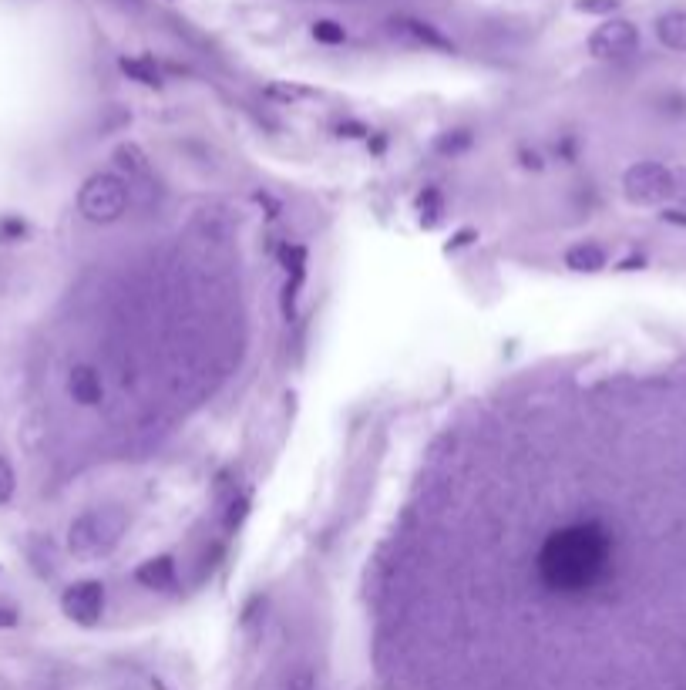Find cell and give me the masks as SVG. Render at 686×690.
<instances>
[{"mask_svg": "<svg viewBox=\"0 0 686 690\" xmlns=\"http://www.w3.org/2000/svg\"><path fill=\"white\" fill-rule=\"evenodd\" d=\"M125 512L122 509H91L81 512L78 519L68 526V552L74 559H101L118 546V539L125 536Z\"/></svg>", "mask_w": 686, "mask_h": 690, "instance_id": "obj_1", "label": "cell"}, {"mask_svg": "<svg viewBox=\"0 0 686 690\" xmlns=\"http://www.w3.org/2000/svg\"><path fill=\"white\" fill-rule=\"evenodd\" d=\"M132 199V186L122 176H111V172H98L91 176L78 192V209L88 223H118L128 209Z\"/></svg>", "mask_w": 686, "mask_h": 690, "instance_id": "obj_2", "label": "cell"}, {"mask_svg": "<svg viewBox=\"0 0 686 690\" xmlns=\"http://www.w3.org/2000/svg\"><path fill=\"white\" fill-rule=\"evenodd\" d=\"M676 192V176L663 162H636L623 172V196L633 206H663Z\"/></svg>", "mask_w": 686, "mask_h": 690, "instance_id": "obj_3", "label": "cell"}, {"mask_svg": "<svg viewBox=\"0 0 686 690\" xmlns=\"http://www.w3.org/2000/svg\"><path fill=\"white\" fill-rule=\"evenodd\" d=\"M61 613L78 627H95L101 613H105V583H98V579L71 583L61 593Z\"/></svg>", "mask_w": 686, "mask_h": 690, "instance_id": "obj_4", "label": "cell"}, {"mask_svg": "<svg viewBox=\"0 0 686 690\" xmlns=\"http://www.w3.org/2000/svg\"><path fill=\"white\" fill-rule=\"evenodd\" d=\"M636 48H639V31H636V24H629V21H606L602 27H596L589 38L592 58H599V61H623Z\"/></svg>", "mask_w": 686, "mask_h": 690, "instance_id": "obj_5", "label": "cell"}, {"mask_svg": "<svg viewBox=\"0 0 686 690\" xmlns=\"http://www.w3.org/2000/svg\"><path fill=\"white\" fill-rule=\"evenodd\" d=\"M64 388L78 408H101V401H105V377L95 364H74L64 377Z\"/></svg>", "mask_w": 686, "mask_h": 690, "instance_id": "obj_6", "label": "cell"}, {"mask_svg": "<svg viewBox=\"0 0 686 690\" xmlns=\"http://www.w3.org/2000/svg\"><path fill=\"white\" fill-rule=\"evenodd\" d=\"M132 579L142 590H172L175 586V559L172 556H155L148 559V563H142L132 573Z\"/></svg>", "mask_w": 686, "mask_h": 690, "instance_id": "obj_7", "label": "cell"}, {"mask_svg": "<svg viewBox=\"0 0 686 690\" xmlns=\"http://www.w3.org/2000/svg\"><path fill=\"white\" fill-rule=\"evenodd\" d=\"M280 263L286 270V310H290V303L296 300V293L303 287V276H307V250L296 243H286L280 250Z\"/></svg>", "mask_w": 686, "mask_h": 690, "instance_id": "obj_8", "label": "cell"}, {"mask_svg": "<svg viewBox=\"0 0 686 690\" xmlns=\"http://www.w3.org/2000/svg\"><path fill=\"white\" fill-rule=\"evenodd\" d=\"M565 266L576 273H599L606 266V250L599 243H576L565 250Z\"/></svg>", "mask_w": 686, "mask_h": 690, "instance_id": "obj_9", "label": "cell"}, {"mask_svg": "<svg viewBox=\"0 0 686 690\" xmlns=\"http://www.w3.org/2000/svg\"><path fill=\"white\" fill-rule=\"evenodd\" d=\"M656 38H660L663 48L686 54V11H666L656 21Z\"/></svg>", "mask_w": 686, "mask_h": 690, "instance_id": "obj_10", "label": "cell"}, {"mask_svg": "<svg viewBox=\"0 0 686 690\" xmlns=\"http://www.w3.org/2000/svg\"><path fill=\"white\" fill-rule=\"evenodd\" d=\"M394 34H401V38L414 41V44H424V48H438V51H451V41H444L434 27L421 24V21H411V17H401V21H394Z\"/></svg>", "mask_w": 686, "mask_h": 690, "instance_id": "obj_11", "label": "cell"}, {"mask_svg": "<svg viewBox=\"0 0 686 690\" xmlns=\"http://www.w3.org/2000/svg\"><path fill=\"white\" fill-rule=\"evenodd\" d=\"M115 165L122 172H128V179H138V176H145V172H148V155L138 149L135 142H125V145H118V149H115Z\"/></svg>", "mask_w": 686, "mask_h": 690, "instance_id": "obj_12", "label": "cell"}, {"mask_svg": "<svg viewBox=\"0 0 686 690\" xmlns=\"http://www.w3.org/2000/svg\"><path fill=\"white\" fill-rule=\"evenodd\" d=\"M414 209H417V219H421L424 226H438L441 216H444V196L438 189H424L421 196H417Z\"/></svg>", "mask_w": 686, "mask_h": 690, "instance_id": "obj_13", "label": "cell"}, {"mask_svg": "<svg viewBox=\"0 0 686 690\" xmlns=\"http://www.w3.org/2000/svg\"><path fill=\"white\" fill-rule=\"evenodd\" d=\"M122 71L128 78H135V81H142V85H162V78H159V68H155L152 61H145V58H122Z\"/></svg>", "mask_w": 686, "mask_h": 690, "instance_id": "obj_14", "label": "cell"}, {"mask_svg": "<svg viewBox=\"0 0 686 690\" xmlns=\"http://www.w3.org/2000/svg\"><path fill=\"white\" fill-rule=\"evenodd\" d=\"M465 149H471V135L468 132H448L438 138V152L441 155H461Z\"/></svg>", "mask_w": 686, "mask_h": 690, "instance_id": "obj_15", "label": "cell"}, {"mask_svg": "<svg viewBox=\"0 0 686 690\" xmlns=\"http://www.w3.org/2000/svg\"><path fill=\"white\" fill-rule=\"evenodd\" d=\"M313 38L323 44H343L347 41V31H343L337 21H317L313 24Z\"/></svg>", "mask_w": 686, "mask_h": 690, "instance_id": "obj_16", "label": "cell"}, {"mask_svg": "<svg viewBox=\"0 0 686 690\" xmlns=\"http://www.w3.org/2000/svg\"><path fill=\"white\" fill-rule=\"evenodd\" d=\"M14 492H17V475H14L11 462H7V458L0 455V505L11 502V499H14Z\"/></svg>", "mask_w": 686, "mask_h": 690, "instance_id": "obj_17", "label": "cell"}, {"mask_svg": "<svg viewBox=\"0 0 686 690\" xmlns=\"http://www.w3.org/2000/svg\"><path fill=\"white\" fill-rule=\"evenodd\" d=\"M24 233H27V223H24V219H17V216L0 219V239H21Z\"/></svg>", "mask_w": 686, "mask_h": 690, "instance_id": "obj_18", "label": "cell"}, {"mask_svg": "<svg viewBox=\"0 0 686 690\" xmlns=\"http://www.w3.org/2000/svg\"><path fill=\"white\" fill-rule=\"evenodd\" d=\"M313 684H317V680H313V670L300 667V670H293L290 680H286V690H313Z\"/></svg>", "mask_w": 686, "mask_h": 690, "instance_id": "obj_19", "label": "cell"}, {"mask_svg": "<svg viewBox=\"0 0 686 690\" xmlns=\"http://www.w3.org/2000/svg\"><path fill=\"white\" fill-rule=\"evenodd\" d=\"M582 11H613L616 0H582Z\"/></svg>", "mask_w": 686, "mask_h": 690, "instance_id": "obj_20", "label": "cell"}, {"mask_svg": "<svg viewBox=\"0 0 686 690\" xmlns=\"http://www.w3.org/2000/svg\"><path fill=\"white\" fill-rule=\"evenodd\" d=\"M663 223H676V226H686V209H663Z\"/></svg>", "mask_w": 686, "mask_h": 690, "instance_id": "obj_21", "label": "cell"}, {"mask_svg": "<svg viewBox=\"0 0 686 690\" xmlns=\"http://www.w3.org/2000/svg\"><path fill=\"white\" fill-rule=\"evenodd\" d=\"M11 627H17V610L0 606V630H11Z\"/></svg>", "mask_w": 686, "mask_h": 690, "instance_id": "obj_22", "label": "cell"}]
</instances>
